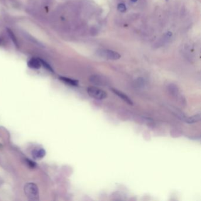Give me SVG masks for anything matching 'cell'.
Here are the masks:
<instances>
[{"mask_svg": "<svg viewBox=\"0 0 201 201\" xmlns=\"http://www.w3.org/2000/svg\"><path fill=\"white\" fill-rule=\"evenodd\" d=\"M24 193L29 200L37 201L39 199V191L37 186L33 183H28L24 186Z\"/></svg>", "mask_w": 201, "mask_h": 201, "instance_id": "1", "label": "cell"}, {"mask_svg": "<svg viewBox=\"0 0 201 201\" xmlns=\"http://www.w3.org/2000/svg\"><path fill=\"white\" fill-rule=\"evenodd\" d=\"M87 92L91 97L97 100L105 99L107 96V94L105 90L95 87H88L87 89Z\"/></svg>", "mask_w": 201, "mask_h": 201, "instance_id": "2", "label": "cell"}, {"mask_svg": "<svg viewBox=\"0 0 201 201\" xmlns=\"http://www.w3.org/2000/svg\"><path fill=\"white\" fill-rule=\"evenodd\" d=\"M97 54L102 57L112 60H118L121 57L117 52L109 50H100L97 51Z\"/></svg>", "mask_w": 201, "mask_h": 201, "instance_id": "3", "label": "cell"}, {"mask_svg": "<svg viewBox=\"0 0 201 201\" xmlns=\"http://www.w3.org/2000/svg\"><path fill=\"white\" fill-rule=\"evenodd\" d=\"M90 81L94 85L97 86H107L108 81L105 77L99 75H93L90 78Z\"/></svg>", "mask_w": 201, "mask_h": 201, "instance_id": "4", "label": "cell"}, {"mask_svg": "<svg viewBox=\"0 0 201 201\" xmlns=\"http://www.w3.org/2000/svg\"><path fill=\"white\" fill-rule=\"evenodd\" d=\"M168 90L169 94L173 97L176 98L177 99H182L179 87L177 86L176 85L173 84V83L169 85L168 86Z\"/></svg>", "mask_w": 201, "mask_h": 201, "instance_id": "5", "label": "cell"}, {"mask_svg": "<svg viewBox=\"0 0 201 201\" xmlns=\"http://www.w3.org/2000/svg\"><path fill=\"white\" fill-rule=\"evenodd\" d=\"M112 91L115 95H116L119 98H120L123 101H125V102L127 103V104H129L130 105H133V101L129 98V96H127L126 94L123 93V92H120L118 90H116V89H112Z\"/></svg>", "mask_w": 201, "mask_h": 201, "instance_id": "6", "label": "cell"}, {"mask_svg": "<svg viewBox=\"0 0 201 201\" xmlns=\"http://www.w3.org/2000/svg\"><path fill=\"white\" fill-rule=\"evenodd\" d=\"M41 64L40 59L31 58L28 61V66L33 69H38L41 67Z\"/></svg>", "mask_w": 201, "mask_h": 201, "instance_id": "7", "label": "cell"}, {"mask_svg": "<svg viewBox=\"0 0 201 201\" xmlns=\"http://www.w3.org/2000/svg\"><path fill=\"white\" fill-rule=\"evenodd\" d=\"M200 119H201V115L199 113V114L193 115L189 117H186L184 120L186 123L188 124H193L198 122L200 120Z\"/></svg>", "mask_w": 201, "mask_h": 201, "instance_id": "8", "label": "cell"}, {"mask_svg": "<svg viewBox=\"0 0 201 201\" xmlns=\"http://www.w3.org/2000/svg\"><path fill=\"white\" fill-rule=\"evenodd\" d=\"M46 153V151L44 149H39L34 150L32 152V155L35 159H42L45 156Z\"/></svg>", "mask_w": 201, "mask_h": 201, "instance_id": "9", "label": "cell"}, {"mask_svg": "<svg viewBox=\"0 0 201 201\" xmlns=\"http://www.w3.org/2000/svg\"><path fill=\"white\" fill-rule=\"evenodd\" d=\"M60 79L63 81V82L66 83L67 85H71V86H76L78 85V81L70 78H67V77H60Z\"/></svg>", "mask_w": 201, "mask_h": 201, "instance_id": "10", "label": "cell"}, {"mask_svg": "<svg viewBox=\"0 0 201 201\" xmlns=\"http://www.w3.org/2000/svg\"><path fill=\"white\" fill-rule=\"evenodd\" d=\"M7 32H8V34L10 36V38L11 39V40L12 41V42L14 43V44L17 46L18 47L19 46V44H18V41L17 40V38L16 37V36L14 35V34L13 33V32L10 29H7Z\"/></svg>", "mask_w": 201, "mask_h": 201, "instance_id": "11", "label": "cell"}, {"mask_svg": "<svg viewBox=\"0 0 201 201\" xmlns=\"http://www.w3.org/2000/svg\"><path fill=\"white\" fill-rule=\"evenodd\" d=\"M40 62H41V64L44 67H45L47 70H49V71H51V72H53V68H52L47 63H46L45 61H44V60H41V59H40Z\"/></svg>", "mask_w": 201, "mask_h": 201, "instance_id": "12", "label": "cell"}, {"mask_svg": "<svg viewBox=\"0 0 201 201\" xmlns=\"http://www.w3.org/2000/svg\"><path fill=\"white\" fill-rule=\"evenodd\" d=\"M117 9L119 11H120V12H124L126 11V5H125L124 4H119L118 5V7H117Z\"/></svg>", "mask_w": 201, "mask_h": 201, "instance_id": "13", "label": "cell"}, {"mask_svg": "<svg viewBox=\"0 0 201 201\" xmlns=\"http://www.w3.org/2000/svg\"><path fill=\"white\" fill-rule=\"evenodd\" d=\"M27 163H28L29 166L31 167V168H35L36 166V164L35 162H33L31 160H29V159H27Z\"/></svg>", "mask_w": 201, "mask_h": 201, "instance_id": "14", "label": "cell"}, {"mask_svg": "<svg viewBox=\"0 0 201 201\" xmlns=\"http://www.w3.org/2000/svg\"><path fill=\"white\" fill-rule=\"evenodd\" d=\"M133 2H136L137 0H132Z\"/></svg>", "mask_w": 201, "mask_h": 201, "instance_id": "15", "label": "cell"}, {"mask_svg": "<svg viewBox=\"0 0 201 201\" xmlns=\"http://www.w3.org/2000/svg\"><path fill=\"white\" fill-rule=\"evenodd\" d=\"M1 181H0V185H1Z\"/></svg>", "mask_w": 201, "mask_h": 201, "instance_id": "16", "label": "cell"}]
</instances>
